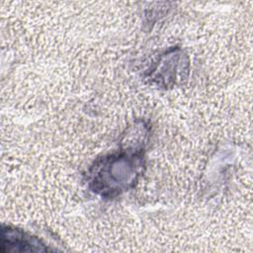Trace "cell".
<instances>
[{
    "label": "cell",
    "instance_id": "6da1fadb",
    "mask_svg": "<svg viewBox=\"0 0 253 253\" xmlns=\"http://www.w3.org/2000/svg\"><path fill=\"white\" fill-rule=\"evenodd\" d=\"M145 165L144 145L127 146L97 160L89 171V188L113 198L132 188Z\"/></svg>",
    "mask_w": 253,
    "mask_h": 253
},
{
    "label": "cell",
    "instance_id": "7a4b0ae2",
    "mask_svg": "<svg viewBox=\"0 0 253 253\" xmlns=\"http://www.w3.org/2000/svg\"><path fill=\"white\" fill-rule=\"evenodd\" d=\"M1 250L3 252H34L47 251L48 248L40 239L21 229L3 226L1 231Z\"/></svg>",
    "mask_w": 253,
    "mask_h": 253
},
{
    "label": "cell",
    "instance_id": "3957f363",
    "mask_svg": "<svg viewBox=\"0 0 253 253\" xmlns=\"http://www.w3.org/2000/svg\"><path fill=\"white\" fill-rule=\"evenodd\" d=\"M183 62L182 53H178V51H173V53H165L163 54L159 61L155 63L153 68H150L149 78L151 81L166 86L171 80H174L179 71H177L178 63Z\"/></svg>",
    "mask_w": 253,
    "mask_h": 253
}]
</instances>
